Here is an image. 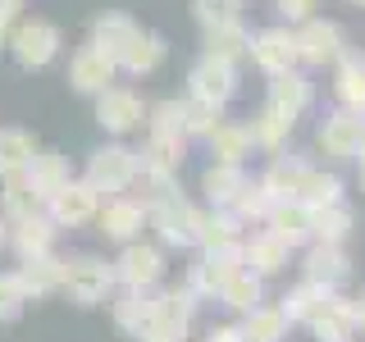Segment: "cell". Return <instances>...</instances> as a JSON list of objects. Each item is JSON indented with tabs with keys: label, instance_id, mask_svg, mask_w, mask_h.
I'll list each match as a JSON object with an SVG mask.
<instances>
[{
	"label": "cell",
	"instance_id": "obj_1",
	"mask_svg": "<svg viewBox=\"0 0 365 342\" xmlns=\"http://www.w3.org/2000/svg\"><path fill=\"white\" fill-rule=\"evenodd\" d=\"M114 265L101 256H64V279H60V296H68L73 306H83V311H91V306H106L114 296Z\"/></svg>",
	"mask_w": 365,
	"mask_h": 342
},
{
	"label": "cell",
	"instance_id": "obj_2",
	"mask_svg": "<svg viewBox=\"0 0 365 342\" xmlns=\"http://www.w3.org/2000/svg\"><path fill=\"white\" fill-rule=\"evenodd\" d=\"M146 228H155V237L165 247H197V205L182 197V187L160 192L146 201Z\"/></svg>",
	"mask_w": 365,
	"mask_h": 342
},
{
	"label": "cell",
	"instance_id": "obj_3",
	"mask_svg": "<svg viewBox=\"0 0 365 342\" xmlns=\"http://www.w3.org/2000/svg\"><path fill=\"white\" fill-rule=\"evenodd\" d=\"M137 174H142V155L133 151V146H123V142H106V146H96V151L87 155V182L101 192V197H114V192H133L137 187Z\"/></svg>",
	"mask_w": 365,
	"mask_h": 342
},
{
	"label": "cell",
	"instance_id": "obj_4",
	"mask_svg": "<svg viewBox=\"0 0 365 342\" xmlns=\"http://www.w3.org/2000/svg\"><path fill=\"white\" fill-rule=\"evenodd\" d=\"M60 46H64V32L55 28L51 19H19V23H14V32H9V41H5V51L14 55V64H19V68L37 73V68L55 64Z\"/></svg>",
	"mask_w": 365,
	"mask_h": 342
},
{
	"label": "cell",
	"instance_id": "obj_5",
	"mask_svg": "<svg viewBox=\"0 0 365 342\" xmlns=\"http://www.w3.org/2000/svg\"><path fill=\"white\" fill-rule=\"evenodd\" d=\"M96 123L106 128L110 137H128L146 123V100L137 96L133 87H106L96 91Z\"/></svg>",
	"mask_w": 365,
	"mask_h": 342
},
{
	"label": "cell",
	"instance_id": "obj_6",
	"mask_svg": "<svg viewBox=\"0 0 365 342\" xmlns=\"http://www.w3.org/2000/svg\"><path fill=\"white\" fill-rule=\"evenodd\" d=\"M96 210H101V192L91 187L87 178H68L51 201H46V214H51L55 228H83V224H96Z\"/></svg>",
	"mask_w": 365,
	"mask_h": 342
},
{
	"label": "cell",
	"instance_id": "obj_7",
	"mask_svg": "<svg viewBox=\"0 0 365 342\" xmlns=\"http://www.w3.org/2000/svg\"><path fill=\"white\" fill-rule=\"evenodd\" d=\"M165 279V251L151 247V242H123L119 247V260H114V283L119 288H160Z\"/></svg>",
	"mask_w": 365,
	"mask_h": 342
},
{
	"label": "cell",
	"instance_id": "obj_8",
	"mask_svg": "<svg viewBox=\"0 0 365 342\" xmlns=\"http://www.w3.org/2000/svg\"><path fill=\"white\" fill-rule=\"evenodd\" d=\"M96 228L106 242H137L146 228V201L142 197H128V192H114V197L96 210Z\"/></svg>",
	"mask_w": 365,
	"mask_h": 342
},
{
	"label": "cell",
	"instance_id": "obj_9",
	"mask_svg": "<svg viewBox=\"0 0 365 342\" xmlns=\"http://www.w3.org/2000/svg\"><path fill=\"white\" fill-rule=\"evenodd\" d=\"M347 51V37H342L338 23L329 19H306L302 32H297V60L311 64V68H324V64H338V55Z\"/></svg>",
	"mask_w": 365,
	"mask_h": 342
},
{
	"label": "cell",
	"instance_id": "obj_10",
	"mask_svg": "<svg viewBox=\"0 0 365 342\" xmlns=\"http://www.w3.org/2000/svg\"><path fill=\"white\" fill-rule=\"evenodd\" d=\"M187 96H201V100H210V105H228V100L237 96V64L201 55L187 73Z\"/></svg>",
	"mask_w": 365,
	"mask_h": 342
},
{
	"label": "cell",
	"instance_id": "obj_11",
	"mask_svg": "<svg viewBox=\"0 0 365 342\" xmlns=\"http://www.w3.org/2000/svg\"><path fill=\"white\" fill-rule=\"evenodd\" d=\"M114 78H119V64H114L96 41L78 46L73 60H68V87H73L78 96H96V91H106Z\"/></svg>",
	"mask_w": 365,
	"mask_h": 342
},
{
	"label": "cell",
	"instance_id": "obj_12",
	"mask_svg": "<svg viewBox=\"0 0 365 342\" xmlns=\"http://www.w3.org/2000/svg\"><path fill=\"white\" fill-rule=\"evenodd\" d=\"M365 142V110H347L342 105L338 114H329L319 123V146H324L329 160H356Z\"/></svg>",
	"mask_w": 365,
	"mask_h": 342
},
{
	"label": "cell",
	"instance_id": "obj_13",
	"mask_svg": "<svg viewBox=\"0 0 365 342\" xmlns=\"http://www.w3.org/2000/svg\"><path fill=\"white\" fill-rule=\"evenodd\" d=\"M251 60H256L265 73H288V68H297L302 60H297V32L292 28H260L256 37H251Z\"/></svg>",
	"mask_w": 365,
	"mask_h": 342
},
{
	"label": "cell",
	"instance_id": "obj_14",
	"mask_svg": "<svg viewBox=\"0 0 365 342\" xmlns=\"http://www.w3.org/2000/svg\"><path fill=\"white\" fill-rule=\"evenodd\" d=\"M292 260V247L283 242V237H274L269 228H260V233L242 237V265L251 274H260V279H274V274H283Z\"/></svg>",
	"mask_w": 365,
	"mask_h": 342
},
{
	"label": "cell",
	"instance_id": "obj_15",
	"mask_svg": "<svg viewBox=\"0 0 365 342\" xmlns=\"http://www.w3.org/2000/svg\"><path fill=\"white\" fill-rule=\"evenodd\" d=\"M55 233L60 228L51 224V214H28V219H19V224H9V251H14L19 260H37V256H51L55 251Z\"/></svg>",
	"mask_w": 365,
	"mask_h": 342
},
{
	"label": "cell",
	"instance_id": "obj_16",
	"mask_svg": "<svg viewBox=\"0 0 365 342\" xmlns=\"http://www.w3.org/2000/svg\"><path fill=\"white\" fill-rule=\"evenodd\" d=\"M19 288L28 301H46V296H60V279H64V256H37V260H19Z\"/></svg>",
	"mask_w": 365,
	"mask_h": 342
},
{
	"label": "cell",
	"instance_id": "obj_17",
	"mask_svg": "<svg viewBox=\"0 0 365 342\" xmlns=\"http://www.w3.org/2000/svg\"><path fill=\"white\" fill-rule=\"evenodd\" d=\"M165 55H169V41L160 37V32H146V28H137V37L119 51V73H128V78H146V73H155L160 64H165Z\"/></svg>",
	"mask_w": 365,
	"mask_h": 342
},
{
	"label": "cell",
	"instance_id": "obj_18",
	"mask_svg": "<svg viewBox=\"0 0 365 342\" xmlns=\"http://www.w3.org/2000/svg\"><path fill=\"white\" fill-rule=\"evenodd\" d=\"M110 315L123 333L137 338L155 319V288H123L119 296H110Z\"/></svg>",
	"mask_w": 365,
	"mask_h": 342
},
{
	"label": "cell",
	"instance_id": "obj_19",
	"mask_svg": "<svg viewBox=\"0 0 365 342\" xmlns=\"http://www.w3.org/2000/svg\"><path fill=\"white\" fill-rule=\"evenodd\" d=\"M302 269H306V279H319V283H329V288H342V283L351 279V260H347V251H342V242H311Z\"/></svg>",
	"mask_w": 365,
	"mask_h": 342
},
{
	"label": "cell",
	"instance_id": "obj_20",
	"mask_svg": "<svg viewBox=\"0 0 365 342\" xmlns=\"http://www.w3.org/2000/svg\"><path fill=\"white\" fill-rule=\"evenodd\" d=\"M311 333L319 342H351L356 338V306H351V296H329V306L311 319Z\"/></svg>",
	"mask_w": 365,
	"mask_h": 342
},
{
	"label": "cell",
	"instance_id": "obj_21",
	"mask_svg": "<svg viewBox=\"0 0 365 342\" xmlns=\"http://www.w3.org/2000/svg\"><path fill=\"white\" fill-rule=\"evenodd\" d=\"M242 219H237L233 205H210V210H197V247H224V242H242Z\"/></svg>",
	"mask_w": 365,
	"mask_h": 342
},
{
	"label": "cell",
	"instance_id": "obj_22",
	"mask_svg": "<svg viewBox=\"0 0 365 342\" xmlns=\"http://www.w3.org/2000/svg\"><path fill=\"white\" fill-rule=\"evenodd\" d=\"M306 160L302 155H283V151H274V160H269V169L260 174L256 182L269 192L274 201H297V187H302V178H306Z\"/></svg>",
	"mask_w": 365,
	"mask_h": 342
},
{
	"label": "cell",
	"instance_id": "obj_23",
	"mask_svg": "<svg viewBox=\"0 0 365 342\" xmlns=\"http://www.w3.org/2000/svg\"><path fill=\"white\" fill-rule=\"evenodd\" d=\"M205 146H210V160H224V165H242V160L256 151V146H251V128L237 123V119H220L205 133Z\"/></svg>",
	"mask_w": 365,
	"mask_h": 342
},
{
	"label": "cell",
	"instance_id": "obj_24",
	"mask_svg": "<svg viewBox=\"0 0 365 342\" xmlns=\"http://www.w3.org/2000/svg\"><path fill=\"white\" fill-rule=\"evenodd\" d=\"M265 228L274 237H283L292 251H302V247H311V210H306L302 201H279L269 210V219H265Z\"/></svg>",
	"mask_w": 365,
	"mask_h": 342
},
{
	"label": "cell",
	"instance_id": "obj_25",
	"mask_svg": "<svg viewBox=\"0 0 365 342\" xmlns=\"http://www.w3.org/2000/svg\"><path fill=\"white\" fill-rule=\"evenodd\" d=\"M265 105H269V110H279L283 119H292V123H297V114L311 105V83H306L297 68H288V73H274Z\"/></svg>",
	"mask_w": 365,
	"mask_h": 342
},
{
	"label": "cell",
	"instance_id": "obj_26",
	"mask_svg": "<svg viewBox=\"0 0 365 342\" xmlns=\"http://www.w3.org/2000/svg\"><path fill=\"white\" fill-rule=\"evenodd\" d=\"M23 174H28L32 192H37L41 201H51L55 192H60L64 182L73 178V174H68V160H64L60 151H41V146H37V155L28 160V169H23Z\"/></svg>",
	"mask_w": 365,
	"mask_h": 342
},
{
	"label": "cell",
	"instance_id": "obj_27",
	"mask_svg": "<svg viewBox=\"0 0 365 342\" xmlns=\"http://www.w3.org/2000/svg\"><path fill=\"white\" fill-rule=\"evenodd\" d=\"M137 155H142V174H178V169H182V155H187V137L151 133Z\"/></svg>",
	"mask_w": 365,
	"mask_h": 342
},
{
	"label": "cell",
	"instance_id": "obj_28",
	"mask_svg": "<svg viewBox=\"0 0 365 342\" xmlns=\"http://www.w3.org/2000/svg\"><path fill=\"white\" fill-rule=\"evenodd\" d=\"M205 55H215V60H228V64H242L251 60V32L242 28V19L233 23H220V28H205Z\"/></svg>",
	"mask_w": 365,
	"mask_h": 342
},
{
	"label": "cell",
	"instance_id": "obj_29",
	"mask_svg": "<svg viewBox=\"0 0 365 342\" xmlns=\"http://www.w3.org/2000/svg\"><path fill=\"white\" fill-rule=\"evenodd\" d=\"M41 210H46V201L32 192L28 174L0 178V214H5V224H19V219H28V214H41Z\"/></svg>",
	"mask_w": 365,
	"mask_h": 342
},
{
	"label": "cell",
	"instance_id": "obj_30",
	"mask_svg": "<svg viewBox=\"0 0 365 342\" xmlns=\"http://www.w3.org/2000/svg\"><path fill=\"white\" fill-rule=\"evenodd\" d=\"M247 187V169L242 165H224V160H210L201 174V192L210 205H233L237 192Z\"/></svg>",
	"mask_w": 365,
	"mask_h": 342
},
{
	"label": "cell",
	"instance_id": "obj_31",
	"mask_svg": "<svg viewBox=\"0 0 365 342\" xmlns=\"http://www.w3.org/2000/svg\"><path fill=\"white\" fill-rule=\"evenodd\" d=\"M338 288H329V283H319V279H302L297 288L283 296V315L292 319V324H311V319L329 306V296H334Z\"/></svg>",
	"mask_w": 365,
	"mask_h": 342
},
{
	"label": "cell",
	"instance_id": "obj_32",
	"mask_svg": "<svg viewBox=\"0 0 365 342\" xmlns=\"http://www.w3.org/2000/svg\"><path fill=\"white\" fill-rule=\"evenodd\" d=\"M137 28H142V23H137L133 14H123V9H106V14L91 23V41H96L110 60H119V51L137 37Z\"/></svg>",
	"mask_w": 365,
	"mask_h": 342
},
{
	"label": "cell",
	"instance_id": "obj_33",
	"mask_svg": "<svg viewBox=\"0 0 365 342\" xmlns=\"http://www.w3.org/2000/svg\"><path fill=\"white\" fill-rule=\"evenodd\" d=\"M288 324H292V319L283 315V306L256 301L247 311V319H242V338L247 342H283V338H288Z\"/></svg>",
	"mask_w": 365,
	"mask_h": 342
},
{
	"label": "cell",
	"instance_id": "obj_34",
	"mask_svg": "<svg viewBox=\"0 0 365 342\" xmlns=\"http://www.w3.org/2000/svg\"><path fill=\"white\" fill-rule=\"evenodd\" d=\"M334 96L347 110H365V60L361 55H338V73H334Z\"/></svg>",
	"mask_w": 365,
	"mask_h": 342
},
{
	"label": "cell",
	"instance_id": "obj_35",
	"mask_svg": "<svg viewBox=\"0 0 365 342\" xmlns=\"http://www.w3.org/2000/svg\"><path fill=\"white\" fill-rule=\"evenodd\" d=\"M251 128V146H256V151H265V155H274V151H283V146H288V137H292V119H283L279 110H260L256 119L247 123Z\"/></svg>",
	"mask_w": 365,
	"mask_h": 342
},
{
	"label": "cell",
	"instance_id": "obj_36",
	"mask_svg": "<svg viewBox=\"0 0 365 342\" xmlns=\"http://www.w3.org/2000/svg\"><path fill=\"white\" fill-rule=\"evenodd\" d=\"M32 155H37V137L28 128H0V178L23 174Z\"/></svg>",
	"mask_w": 365,
	"mask_h": 342
},
{
	"label": "cell",
	"instance_id": "obj_37",
	"mask_svg": "<svg viewBox=\"0 0 365 342\" xmlns=\"http://www.w3.org/2000/svg\"><path fill=\"white\" fill-rule=\"evenodd\" d=\"M201 269H205V279H210V288H215V296H220V288H224V283L233 279L237 269H247V265H242V242L205 247V256H201Z\"/></svg>",
	"mask_w": 365,
	"mask_h": 342
},
{
	"label": "cell",
	"instance_id": "obj_38",
	"mask_svg": "<svg viewBox=\"0 0 365 342\" xmlns=\"http://www.w3.org/2000/svg\"><path fill=\"white\" fill-rule=\"evenodd\" d=\"M297 201L306 210H324V205L342 201V178L338 174H324V169H306L302 187H297Z\"/></svg>",
	"mask_w": 365,
	"mask_h": 342
},
{
	"label": "cell",
	"instance_id": "obj_39",
	"mask_svg": "<svg viewBox=\"0 0 365 342\" xmlns=\"http://www.w3.org/2000/svg\"><path fill=\"white\" fill-rule=\"evenodd\" d=\"M351 210L342 201L324 205V210H311V242H347L351 237Z\"/></svg>",
	"mask_w": 365,
	"mask_h": 342
},
{
	"label": "cell",
	"instance_id": "obj_40",
	"mask_svg": "<svg viewBox=\"0 0 365 342\" xmlns=\"http://www.w3.org/2000/svg\"><path fill=\"white\" fill-rule=\"evenodd\" d=\"M260 283H265V279H260V274H251V269H237V274H233V279H228V283H224V288H220V301L228 306V311H237V315H247V311H251V306H256V301H260Z\"/></svg>",
	"mask_w": 365,
	"mask_h": 342
},
{
	"label": "cell",
	"instance_id": "obj_41",
	"mask_svg": "<svg viewBox=\"0 0 365 342\" xmlns=\"http://www.w3.org/2000/svg\"><path fill=\"white\" fill-rule=\"evenodd\" d=\"M220 119H224V105H210V100H201V96L182 100V137H205Z\"/></svg>",
	"mask_w": 365,
	"mask_h": 342
},
{
	"label": "cell",
	"instance_id": "obj_42",
	"mask_svg": "<svg viewBox=\"0 0 365 342\" xmlns=\"http://www.w3.org/2000/svg\"><path fill=\"white\" fill-rule=\"evenodd\" d=\"M274 205H279V201H274V197H269V192H265V187H260V182H251V178H247V187H242V192H237V201H233V210H237V219H242V224H265V219H269V210H274Z\"/></svg>",
	"mask_w": 365,
	"mask_h": 342
},
{
	"label": "cell",
	"instance_id": "obj_43",
	"mask_svg": "<svg viewBox=\"0 0 365 342\" xmlns=\"http://www.w3.org/2000/svg\"><path fill=\"white\" fill-rule=\"evenodd\" d=\"M146 133H169V137H182V100H155L146 105Z\"/></svg>",
	"mask_w": 365,
	"mask_h": 342
},
{
	"label": "cell",
	"instance_id": "obj_44",
	"mask_svg": "<svg viewBox=\"0 0 365 342\" xmlns=\"http://www.w3.org/2000/svg\"><path fill=\"white\" fill-rule=\"evenodd\" d=\"M192 14L201 28H220V23L242 19V0H192Z\"/></svg>",
	"mask_w": 365,
	"mask_h": 342
},
{
	"label": "cell",
	"instance_id": "obj_45",
	"mask_svg": "<svg viewBox=\"0 0 365 342\" xmlns=\"http://www.w3.org/2000/svg\"><path fill=\"white\" fill-rule=\"evenodd\" d=\"M28 306V296L19 288V274H0V324H14Z\"/></svg>",
	"mask_w": 365,
	"mask_h": 342
},
{
	"label": "cell",
	"instance_id": "obj_46",
	"mask_svg": "<svg viewBox=\"0 0 365 342\" xmlns=\"http://www.w3.org/2000/svg\"><path fill=\"white\" fill-rule=\"evenodd\" d=\"M187 328H192V324H182V319H165V315H155L137 338H142V342H187Z\"/></svg>",
	"mask_w": 365,
	"mask_h": 342
},
{
	"label": "cell",
	"instance_id": "obj_47",
	"mask_svg": "<svg viewBox=\"0 0 365 342\" xmlns=\"http://www.w3.org/2000/svg\"><path fill=\"white\" fill-rule=\"evenodd\" d=\"M23 9H28V0H0V46L9 41V32L23 19Z\"/></svg>",
	"mask_w": 365,
	"mask_h": 342
},
{
	"label": "cell",
	"instance_id": "obj_48",
	"mask_svg": "<svg viewBox=\"0 0 365 342\" xmlns=\"http://www.w3.org/2000/svg\"><path fill=\"white\" fill-rule=\"evenodd\" d=\"M274 9H279L288 23H306L315 14V0H274Z\"/></svg>",
	"mask_w": 365,
	"mask_h": 342
},
{
	"label": "cell",
	"instance_id": "obj_49",
	"mask_svg": "<svg viewBox=\"0 0 365 342\" xmlns=\"http://www.w3.org/2000/svg\"><path fill=\"white\" fill-rule=\"evenodd\" d=\"M205 342H247V338H242V328H237V324H220V328L205 333Z\"/></svg>",
	"mask_w": 365,
	"mask_h": 342
},
{
	"label": "cell",
	"instance_id": "obj_50",
	"mask_svg": "<svg viewBox=\"0 0 365 342\" xmlns=\"http://www.w3.org/2000/svg\"><path fill=\"white\" fill-rule=\"evenodd\" d=\"M351 306H356V333H365V292L351 296Z\"/></svg>",
	"mask_w": 365,
	"mask_h": 342
},
{
	"label": "cell",
	"instance_id": "obj_51",
	"mask_svg": "<svg viewBox=\"0 0 365 342\" xmlns=\"http://www.w3.org/2000/svg\"><path fill=\"white\" fill-rule=\"evenodd\" d=\"M5 242H9V224H5V214H0V251H5Z\"/></svg>",
	"mask_w": 365,
	"mask_h": 342
},
{
	"label": "cell",
	"instance_id": "obj_52",
	"mask_svg": "<svg viewBox=\"0 0 365 342\" xmlns=\"http://www.w3.org/2000/svg\"><path fill=\"white\" fill-rule=\"evenodd\" d=\"M356 160H361V182H365V142H361V151H356Z\"/></svg>",
	"mask_w": 365,
	"mask_h": 342
},
{
	"label": "cell",
	"instance_id": "obj_53",
	"mask_svg": "<svg viewBox=\"0 0 365 342\" xmlns=\"http://www.w3.org/2000/svg\"><path fill=\"white\" fill-rule=\"evenodd\" d=\"M351 5H365V0H351Z\"/></svg>",
	"mask_w": 365,
	"mask_h": 342
}]
</instances>
